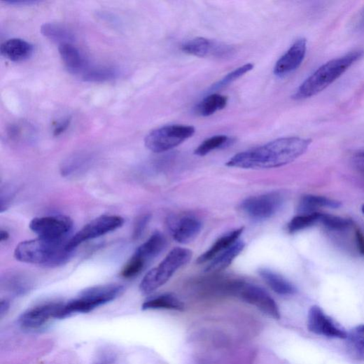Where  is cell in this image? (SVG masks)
I'll use <instances>...</instances> for the list:
<instances>
[{"instance_id":"1","label":"cell","mask_w":364,"mask_h":364,"mask_svg":"<svg viewBox=\"0 0 364 364\" xmlns=\"http://www.w3.org/2000/svg\"><path fill=\"white\" fill-rule=\"evenodd\" d=\"M311 144V140L299 136L279 139L237 154L227 162L226 166L246 169L281 167L302 156Z\"/></svg>"},{"instance_id":"2","label":"cell","mask_w":364,"mask_h":364,"mask_svg":"<svg viewBox=\"0 0 364 364\" xmlns=\"http://www.w3.org/2000/svg\"><path fill=\"white\" fill-rule=\"evenodd\" d=\"M363 56V50H354L323 64L300 85L293 99L304 100L320 94Z\"/></svg>"},{"instance_id":"3","label":"cell","mask_w":364,"mask_h":364,"mask_svg":"<svg viewBox=\"0 0 364 364\" xmlns=\"http://www.w3.org/2000/svg\"><path fill=\"white\" fill-rule=\"evenodd\" d=\"M68 241L36 239L22 241L17 246L14 255L24 263L57 267L65 264L72 253L66 248Z\"/></svg>"},{"instance_id":"4","label":"cell","mask_w":364,"mask_h":364,"mask_svg":"<svg viewBox=\"0 0 364 364\" xmlns=\"http://www.w3.org/2000/svg\"><path fill=\"white\" fill-rule=\"evenodd\" d=\"M123 291L124 287L118 284L98 286L85 289L76 298L64 304L57 318H64L76 313L90 312L115 300Z\"/></svg>"},{"instance_id":"5","label":"cell","mask_w":364,"mask_h":364,"mask_svg":"<svg viewBox=\"0 0 364 364\" xmlns=\"http://www.w3.org/2000/svg\"><path fill=\"white\" fill-rule=\"evenodd\" d=\"M192 255V251L187 248L172 250L157 267L147 273L141 283V291L148 295L164 286L178 269L190 261Z\"/></svg>"},{"instance_id":"6","label":"cell","mask_w":364,"mask_h":364,"mask_svg":"<svg viewBox=\"0 0 364 364\" xmlns=\"http://www.w3.org/2000/svg\"><path fill=\"white\" fill-rule=\"evenodd\" d=\"M229 281L225 294L237 297L275 320H280L281 312L277 303L263 288L240 280Z\"/></svg>"},{"instance_id":"7","label":"cell","mask_w":364,"mask_h":364,"mask_svg":"<svg viewBox=\"0 0 364 364\" xmlns=\"http://www.w3.org/2000/svg\"><path fill=\"white\" fill-rule=\"evenodd\" d=\"M195 133L192 126L183 125H166L151 131L145 139L146 147L155 153L169 151L188 139Z\"/></svg>"},{"instance_id":"8","label":"cell","mask_w":364,"mask_h":364,"mask_svg":"<svg viewBox=\"0 0 364 364\" xmlns=\"http://www.w3.org/2000/svg\"><path fill=\"white\" fill-rule=\"evenodd\" d=\"M125 220L120 216L104 215L87 223L82 229L68 241L66 248L73 252L81 244L92 240L119 229Z\"/></svg>"},{"instance_id":"9","label":"cell","mask_w":364,"mask_h":364,"mask_svg":"<svg viewBox=\"0 0 364 364\" xmlns=\"http://www.w3.org/2000/svg\"><path fill=\"white\" fill-rule=\"evenodd\" d=\"M73 220L67 216L36 217L29 223V229L38 238L48 240L65 239L73 229Z\"/></svg>"},{"instance_id":"10","label":"cell","mask_w":364,"mask_h":364,"mask_svg":"<svg viewBox=\"0 0 364 364\" xmlns=\"http://www.w3.org/2000/svg\"><path fill=\"white\" fill-rule=\"evenodd\" d=\"M284 197L279 192H272L245 200L241 210L250 218L264 220L274 216L281 208Z\"/></svg>"},{"instance_id":"11","label":"cell","mask_w":364,"mask_h":364,"mask_svg":"<svg viewBox=\"0 0 364 364\" xmlns=\"http://www.w3.org/2000/svg\"><path fill=\"white\" fill-rule=\"evenodd\" d=\"M308 330L317 335L346 339L347 332L318 306H312L307 316Z\"/></svg>"},{"instance_id":"12","label":"cell","mask_w":364,"mask_h":364,"mask_svg":"<svg viewBox=\"0 0 364 364\" xmlns=\"http://www.w3.org/2000/svg\"><path fill=\"white\" fill-rule=\"evenodd\" d=\"M63 304L62 302H49L29 309L20 316V325L25 330L40 329L47 324L50 318H57Z\"/></svg>"},{"instance_id":"13","label":"cell","mask_w":364,"mask_h":364,"mask_svg":"<svg viewBox=\"0 0 364 364\" xmlns=\"http://www.w3.org/2000/svg\"><path fill=\"white\" fill-rule=\"evenodd\" d=\"M182 52L190 55L224 58L232 55L234 50L230 46L218 43L204 37L192 38L181 45Z\"/></svg>"},{"instance_id":"14","label":"cell","mask_w":364,"mask_h":364,"mask_svg":"<svg viewBox=\"0 0 364 364\" xmlns=\"http://www.w3.org/2000/svg\"><path fill=\"white\" fill-rule=\"evenodd\" d=\"M307 51V40L300 38L277 62L274 74L279 77L286 76L297 70L302 64Z\"/></svg>"},{"instance_id":"15","label":"cell","mask_w":364,"mask_h":364,"mask_svg":"<svg viewBox=\"0 0 364 364\" xmlns=\"http://www.w3.org/2000/svg\"><path fill=\"white\" fill-rule=\"evenodd\" d=\"M169 227L174 239L179 244H186L199 236L202 223L195 217L186 216L178 220L169 219Z\"/></svg>"},{"instance_id":"16","label":"cell","mask_w":364,"mask_h":364,"mask_svg":"<svg viewBox=\"0 0 364 364\" xmlns=\"http://www.w3.org/2000/svg\"><path fill=\"white\" fill-rule=\"evenodd\" d=\"M166 245L167 241L164 235L160 232H155L136 248L131 258L146 267L149 262L163 251Z\"/></svg>"},{"instance_id":"17","label":"cell","mask_w":364,"mask_h":364,"mask_svg":"<svg viewBox=\"0 0 364 364\" xmlns=\"http://www.w3.org/2000/svg\"><path fill=\"white\" fill-rule=\"evenodd\" d=\"M34 52V48L32 43L18 38L8 39L0 47L1 55L13 62H21L29 59Z\"/></svg>"},{"instance_id":"18","label":"cell","mask_w":364,"mask_h":364,"mask_svg":"<svg viewBox=\"0 0 364 364\" xmlns=\"http://www.w3.org/2000/svg\"><path fill=\"white\" fill-rule=\"evenodd\" d=\"M59 52L65 66L70 73L83 74L88 69L85 59L72 43L59 45Z\"/></svg>"},{"instance_id":"19","label":"cell","mask_w":364,"mask_h":364,"mask_svg":"<svg viewBox=\"0 0 364 364\" xmlns=\"http://www.w3.org/2000/svg\"><path fill=\"white\" fill-rule=\"evenodd\" d=\"M244 227H241L239 229L234 230L232 232L227 233L219 238L211 248L202 254L197 259L198 264L210 262L218 255L231 247L237 241L239 240V237L243 234Z\"/></svg>"},{"instance_id":"20","label":"cell","mask_w":364,"mask_h":364,"mask_svg":"<svg viewBox=\"0 0 364 364\" xmlns=\"http://www.w3.org/2000/svg\"><path fill=\"white\" fill-rule=\"evenodd\" d=\"M245 243L239 240L234 245L226 249L210 261L205 272L208 273H218L227 267L237 258L245 248Z\"/></svg>"},{"instance_id":"21","label":"cell","mask_w":364,"mask_h":364,"mask_svg":"<svg viewBox=\"0 0 364 364\" xmlns=\"http://www.w3.org/2000/svg\"><path fill=\"white\" fill-rule=\"evenodd\" d=\"M259 275L266 284L275 293L281 295H293L296 293V288L279 273L269 269L259 270Z\"/></svg>"},{"instance_id":"22","label":"cell","mask_w":364,"mask_h":364,"mask_svg":"<svg viewBox=\"0 0 364 364\" xmlns=\"http://www.w3.org/2000/svg\"><path fill=\"white\" fill-rule=\"evenodd\" d=\"M142 309L144 310L168 309L181 312L185 309V304L176 295L166 293L148 300L142 305Z\"/></svg>"},{"instance_id":"23","label":"cell","mask_w":364,"mask_h":364,"mask_svg":"<svg viewBox=\"0 0 364 364\" xmlns=\"http://www.w3.org/2000/svg\"><path fill=\"white\" fill-rule=\"evenodd\" d=\"M346 347L356 360L364 361V325L356 326L347 332Z\"/></svg>"},{"instance_id":"24","label":"cell","mask_w":364,"mask_h":364,"mask_svg":"<svg viewBox=\"0 0 364 364\" xmlns=\"http://www.w3.org/2000/svg\"><path fill=\"white\" fill-rule=\"evenodd\" d=\"M341 205L340 202L325 197L306 195L300 200L298 211L300 214H311L316 212L317 208L328 207L337 209L340 207Z\"/></svg>"},{"instance_id":"25","label":"cell","mask_w":364,"mask_h":364,"mask_svg":"<svg viewBox=\"0 0 364 364\" xmlns=\"http://www.w3.org/2000/svg\"><path fill=\"white\" fill-rule=\"evenodd\" d=\"M41 33L46 38L59 43H72L74 34L68 28L55 23H45L41 27Z\"/></svg>"},{"instance_id":"26","label":"cell","mask_w":364,"mask_h":364,"mask_svg":"<svg viewBox=\"0 0 364 364\" xmlns=\"http://www.w3.org/2000/svg\"><path fill=\"white\" fill-rule=\"evenodd\" d=\"M120 72L113 66H97L87 69L83 74L84 81L91 83H102L113 80L118 77Z\"/></svg>"},{"instance_id":"27","label":"cell","mask_w":364,"mask_h":364,"mask_svg":"<svg viewBox=\"0 0 364 364\" xmlns=\"http://www.w3.org/2000/svg\"><path fill=\"white\" fill-rule=\"evenodd\" d=\"M227 98L220 94H211L204 99L196 107V113L208 117L225 108Z\"/></svg>"},{"instance_id":"28","label":"cell","mask_w":364,"mask_h":364,"mask_svg":"<svg viewBox=\"0 0 364 364\" xmlns=\"http://www.w3.org/2000/svg\"><path fill=\"white\" fill-rule=\"evenodd\" d=\"M233 140L226 135H216L204 141L195 151L198 156H205L211 152L230 146Z\"/></svg>"},{"instance_id":"29","label":"cell","mask_w":364,"mask_h":364,"mask_svg":"<svg viewBox=\"0 0 364 364\" xmlns=\"http://www.w3.org/2000/svg\"><path fill=\"white\" fill-rule=\"evenodd\" d=\"M321 213L300 214L294 217L288 225V230L290 234L303 231L321 221Z\"/></svg>"},{"instance_id":"30","label":"cell","mask_w":364,"mask_h":364,"mask_svg":"<svg viewBox=\"0 0 364 364\" xmlns=\"http://www.w3.org/2000/svg\"><path fill=\"white\" fill-rule=\"evenodd\" d=\"M320 222L328 229L336 231L347 230L351 225V221L349 219L326 214H321Z\"/></svg>"},{"instance_id":"31","label":"cell","mask_w":364,"mask_h":364,"mask_svg":"<svg viewBox=\"0 0 364 364\" xmlns=\"http://www.w3.org/2000/svg\"><path fill=\"white\" fill-rule=\"evenodd\" d=\"M254 67V65L252 64H245L237 69L233 71L232 72L227 74L223 79H221L219 82H218L216 85H214V89L222 88L230 83H233L236 80L239 79L246 73L251 71Z\"/></svg>"},{"instance_id":"32","label":"cell","mask_w":364,"mask_h":364,"mask_svg":"<svg viewBox=\"0 0 364 364\" xmlns=\"http://www.w3.org/2000/svg\"><path fill=\"white\" fill-rule=\"evenodd\" d=\"M150 217V216H144L141 217L138 222H136L134 230V234L133 237L136 239H138L140 238L144 232H145L146 227L148 224L149 223Z\"/></svg>"},{"instance_id":"33","label":"cell","mask_w":364,"mask_h":364,"mask_svg":"<svg viewBox=\"0 0 364 364\" xmlns=\"http://www.w3.org/2000/svg\"><path fill=\"white\" fill-rule=\"evenodd\" d=\"M353 30L358 33H364V6L355 17L353 24Z\"/></svg>"},{"instance_id":"34","label":"cell","mask_w":364,"mask_h":364,"mask_svg":"<svg viewBox=\"0 0 364 364\" xmlns=\"http://www.w3.org/2000/svg\"><path fill=\"white\" fill-rule=\"evenodd\" d=\"M115 359L116 355L113 352L105 351L99 356L94 364H113Z\"/></svg>"},{"instance_id":"35","label":"cell","mask_w":364,"mask_h":364,"mask_svg":"<svg viewBox=\"0 0 364 364\" xmlns=\"http://www.w3.org/2000/svg\"><path fill=\"white\" fill-rule=\"evenodd\" d=\"M71 121V118H67L64 119V120H62V121L57 122V124L55 127L54 135L59 136V135L62 134L69 127Z\"/></svg>"},{"instance_id":"36","label":"cell","mask_w":364,"mask_h":364,"mask_svg":"<svg viewBox=\"0 0 364 364\" xmlns=\"http://www.w3.org/2000/svg\"><path fill=\"white\" fill-rule=\"evenodd\" d=\"M356 241L359 252L364 255V235L359 230L356 232Z\"/></svg>"},{"instance_id":"37","label":"cell","mask_w":364,"mask_h":364,"mask_svg":"<svg viewBox=\"0 0 364 364\" xmlns=\"http://www.w3.org/2000/svg\"><path fill=\"white\" fill-rule=\"evenodd\" d=\"M38 2L36 1H31V0H10V1L6 2L7 4L13 5V6H31L35 5Z\"/></svg>"},{"instance_id":"38","label":"cell","mask_w":364,"mask_h":364,"mask_svg":"<svg viewBox=\"0 0 364 364\" xmlns=\"http://www.w3.org/2000/svg\"><path fill=\"white\" fill-rule=\"evenodd\" d=\"M10 308V303L7 300H2L0 303V316L2 318L7 314Z\"/></svg>"},{"instance_id":"39","label":"cell","mask_w":364,"mask_h":364,"mask_svg":"<svg viewBox=\"0 0 364 364\" xmlns=\"http://www.w3.org/2000/svg\"><path fill=\"white\" fill-rule=\"evenodd\" d=\"M9 238L10 234L7 231L4 230H1V231H0V241H7L9 239Z\"/></svg>"},{"instance_id":"40","label":"cell","mask_w":364,"mask_h":364,"mask_svg":"<svg viewBox=\"0 0 364 364\" xmlns=\"http://www.w3.org/2000/svg\"><path fill=\"white\" fill-rule=\"evenodd\" d=\"M359 156L364 159V152L359 154Z\"/></svg>"},{"instance_id":"41","label":"cell","mask_w":364,"mask_h":364,"mask_svg":"<svg viewBox=\"0 0 364 364\" xmlns=\"http://www.w3.org/2000/svg\"><path fill=\"white\" fill-rule=\"evenodd\" d=\"M362 213L364 214V204L361 207Z\"/></svg>"}]
</instances>
